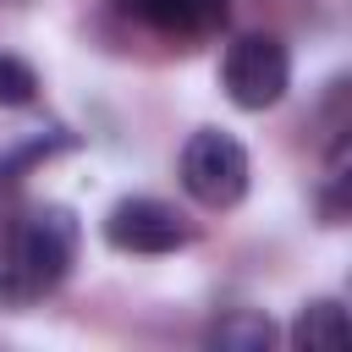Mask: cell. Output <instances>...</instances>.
I'll list each match as a JSON object with an SVG mask.
<instances>
[{
  "label": "cell",
  "mask_w": 352,
  "mask_h": 352,
  "mask_svg": "<svg viewBox=\"0 0 352 352\" xmlns=\"http://www.w3.org/2000/svg\"><path fill=\"white\" fill-rule=\"evenodd\" d=\"M38 94V72L22 55H0V110H22Z\"/></svg>",
  "instance_id": "obj_8"
},
{
  "label": "cell",
  "mask_w": 352,
  "mask_h": 352,
  "mask_svg": "<svg viewBox=\"0 0 352 352\" xmlns=\"http://www.w3.org/2000/svg\"><path fill=\"white\" fill-rule=\"evenodd\" d=\"M204 341H209L214 352H270L275 324H270V314H258V308H231V314H220V319L204 330Z\"/></svg>",
  "instance_id": "obj_7"
},
{
  "label": "cell",
  "mask_w": 352,
  "mask_h": 352,
  "mask_svg": "<svg viewBox=\"0 0 352 352\" xmlns=\"http://www.w3.org/2000/svg\"><path fill=\"white\" fill-rule=\"evenodd\" d=\"M182 187H187V198L192 204H204V209H231V204H242L248 198V176H253V165H248V148L231 138V132H220V126H198L187 143H182Z\"/></svg>",
  "instance_id": "obj_2"
},
{
  "label": "cell",
  "mask_w": 352,
  "mask_h": 352,
  "mask_svg": "<svg viewBox=\"0 0 352 352\" xmlns=\"http://www.w3.org/2000/svg\"><path fill=\"white\" fill-rule=\"evenodd\" d=\"M104 242L116 248V253H176V248H187L192 242V226L170 209V204H160V198H121L110 214H104Z\"/></svg>",
  "instance_id": "obj_4"
},
{
  "label": "cell",
  "mask_w": 352,
  "mask_h": 352,
  "mask_svg": "<svg viewBox=\"0 0 352 352\" xmlns=\"http://www.w3.org/2000/svg\"><path fill=\"white\" fill-rule=\"evenodd\" d=\"M77 214L66 204H38L28 209L0 248V308H28L38 297H50L72 264H77Z\"/></svg>",
  "instance_id": "obj_1"
},
{
  "label": "cell",
  "mask_w": 352,
  "mask_h": 352,
  "mask_svg": "<svg viewBox=\"0 0 352 352\" xmlns=\"http://www.w3.org/2000/svg\"><path fill=\"white\" fill-rule=\"evenodd\" d=\"M346 336H352V324H346V308L336 297H314L292 319V346L297 352H336V346H346Z\"/></svg>",
  "instance_id": "obj_6"
},
{
  "label": "cell",
  "mask_w": 352,
  "mask_h": 352,
  "mask_svg": "<svg viewBox=\"0 0 352 352\" xmlns=\"http://www.w3.org/2000/svg\"><path fill=\"white\" fill-rule=\"evenodd\" d=\"M220 88L236 110H270L292 88V55L275 33H242L226 44L220 60Z\"/></svg>",
  "instance_id": "obj_3"
},
{
  "label": "cell",
  "mask_w": 352,
  "mask_h": 352,
  "mask_svg": "<svg viewBox=\"0 0 352 352\" xmlns=\"http://www.w3.org/2000/svg\"><path fill=\"white\" fill-rule=\"evenodd\" d=\"M110 6L126 22H138V28L160 33V38H182V44L214 28L209 11H204V0H110Z\"/></svg>",
  "instance_id": "obj_5"
},
{
  "label": "cell",
  "mask_w": 352,
  "mask_h": 352,
  "mask_svg": "<svg viewBox=\"0 0 352 352\" xmlns=\"http://www.w3.org/2000/svg\"><path fill=\"white\" fill-rule=\"evenodd\" d=\"M204 11H209V22H214V28L226 22V0H204Z\"/></svg>",
  "instance_id": "obj_9"
}]
</instances>
